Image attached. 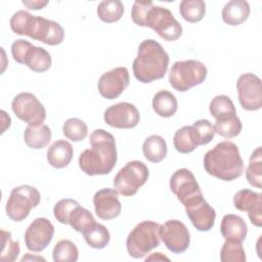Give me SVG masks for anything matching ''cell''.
<instances>
[{
  "instance_id": "cell-1",
  "label": "cell",
  "mask_w": 262,
  "mask_h": 262,
  "mask_svg": "<svg viewBox=\"0 0 262 262\" xmlns=\"http://www.w3.org/2000/svg\"><path fill=\"white\" fill-rule=\"evenodd\" d=\"M89 142L91 148L79 157L80 169L89 176L108 174L118 159L115 137L103 129H96L90 134Z\"/></svg>"
},
{
  "instance_id": "cell-2",
  "label": "cell",
  "mask_w": 262,
  "mask_h": 262,
  "mask_svg": "<svg viewBox=\"0 0 262 262\" xmlns=\"http://www.w3.org/2000/svg\"><path fill=\"white\" fill-rule=\"evenodd\" d=\"M204 168L208 174L223 181H232L241 177L244 162L237 145L229 140L217 143L204 156Z\"/></svg>"
},
{
  "instance_id": "cell-3",
  "label": "cell",
  "mask_w": 262,
  "mask_h": 262,
  "mask_svg": "<svg viewBox=\"0 0 262 262\" xmlns=\"http://www.w3.org/2000/svg\"><path fill=\"white\" fill-rule=\"evenodd\" d=\"M11 30L21 36H28L47 45H59L64 38L62 27L54 20L32 15L26 10H18L10 17Z\"/></svg>"
},
{
  "instance_id": "cell-4",
  "label": "cell",
  "mask_w": 262,
  "mask_h": 262,
  "mask_svg": "<svg viewBox=\"0 0 262 262\" xmlns=\"http://www.w3.org/2000/svg\"><path fill=\"white\" fill-rule=\"evenodd\" d=\"M169 55L154 39L143 40L133 60L132 69L137 81L147 84L164 78L169 67Z\"/></svg>"
},
{
  "instance_id": "cell-5",
  "label": "cell",
  "mask_w": 262,
  "mask_h": 262,
  "mask_svg": "<svg viewBox=\"0 0 262 262\" xmlns=\"http://www.w3.org/2000/svg\"><path fill=\"white\" fill-rule=\"evenodd\" d=\"M160 224L146 220L138 223L128 234L126 248L128 254L139 259L160 246Z\"/></svg>"
},
{
  "instance_id": "cell-6",
  "label": "cell",
  "mask_w": 262,
  "mask_h": 262,
  "mask_svg": "<svg viewBox=\"0 0 262 262\" xmlns=\"http://www.w3.org/2000/svg\"><path fill=\"white\" fill-rule=\"evenodd\" d=\"M206 66L195 59L179 60L174 62L169 74L170 85L179 92L202 84L207 78Z\"/></svg>"
},
{
  "instance_id": "cell-7",
  "label": "cell",
  "mask_w": 262,
  "mask_h": 262,
  "mask_svg": "<svg viewBox=\"0 0 262 262\" xmlns=\"http://www.w3.org/2000/svg\"><path fill=\"white\" fill-rule=\"evenodd\" d=\"M41 201L39 190L32 185H19L10 191L6 202V215L15 222L25 220L32 209L36 208Z\"/></svg>"
},
{
  "instance_id": "cell-8",
  "label": "cell",
  "mask_w": 262,
  "mask_h": 262,
  "mask_svg": "<svg viewBox=\"0 0 262 262\" xmlns=\"http://www.w3.org/2000/svg\"><path fill=\"white\" fill-rule=\"evenodd\" d=\"M143 27L152 29L162 39L166 41H175L182 35V26L174 17L172 12L162 6H149Z\"/></svg>"
},
{
  "instance_id": "cell-9",
  "label": "cell",
  "mask_w": 262,
  "mask_h": 262,
  "mask_svg": "<svg viewBox=\"0 0 262 262\" xmlns=\"http://www.w3.org/2000/svg\"><path fill=\"white\" fill-rule=\"evenodd\" d=\"M149 171L140 161L128 162L114 178V187L123 196H132L146 182Z\"/></svg>"
},
{
  "instance_id": "cell-10",
  "label": "cell",
  "mask_w": 262,
  "mask_h": 262,
  "mask_svg": "<svg viewBox=\"0 0 262 262\" xmlns=\"http://www.w3.org/2000/svg\"><path fill=\"white\" fill-rule=\"evenodd\" d=\"M14 115L29 126H39L46 119V110L41 101L31 92L18 93L11 102Z\"/></svg>"
},
{
  "instance_id": "cell-11",
  "label": "cell",
  "mask_w": 262,
  "mask_h": 262,
  "mask_svg": "<svg viewBox=\"0 0 262 262\" xmlns=\"http://www.w3.org/2000/svg\"><path fill=\"white\" fill-rule=\"evenodd\" d=\"M236 90L241 106L246 111H258L262 106L261 79L253 74L246 73L238 77Z\"/></svg>"
},
{
  "instance_id": "cell-12",
  "label": "cell",
  "mask_w": 262,
  "mask_h": 262,
  "mask_svg": "<svg viewBox=\"0 0 262 262\" xmlns=\"http://www.w3.org/2000/svg\"><path fill=\"white\" fill-rule=\"evenodd\" d=\"M160 239L166 248L174 253L185 252L190 244V235L185 224L179 220L172 219L160 225Z\"/></svg>"
},
{
  "instance_id": "cell-13",
  "label": "cell",
  "mask_w": 262,
  "mask_h": 262,
  "mask_svg": "<svg viewBox=\"0 0 262 262\" xmlns=\"http://www.w3.org/2000/svg\"><path fill=\"white\" fill-rule=\"evenodd\" d=\"M182 205L185 208L187 217L199 231H209L213 227L216 212L205 201L203 193L189 199Z\"/></svg>"
},
{
  "instance_id": "cell-14",
  "label": "cell",
  "mask_w": 262,
  "mask_h": 262,
  "mask_svg": "<svg viewBox=\"0 0 262 262\" xmlns=\"http://www.w3.org/2000/svg\"><path fill=\"white\" fill-rule=\"evenodd\" d=\"M54 226L47 218H36L26 229L25 244L29 251L40 253L51 243Z\"/></svg>"
},
{
  "instance_id": "cell-15",
  "label": "cell",
  "mask_w": 262,
  "mask_h": 262,
  "mask_svg": "<svg viewBox=\"0 0 262 262\" xmlns=\"http://www.w3.org/2000/svg\"><path fill=\"white\" fill-rule=\"evenodd\" d=\"M130 77L127 68L118 67L102 74L98 80V92L103 98L115 99L129 86Z\"/></svg>"
},
{
  "instance_id": "cell-16",
  "label": "cell",
  "mask_w": 262,
  "mask_h": 262,
  "mask_svg": "<svg viewBox=\"0 0 262 262\" xmlns=\"http://www.w3.org/2000/svg\"><path fill=\"white\" fill-rule=\"evenodd\" d=\"M103 120L111 127L131 129L139 123L140 114L134 104L130 102H119L108 106L104 111Z\"/></svg>"
},
{
  "instance_id": "cell-17",
  "label": "cell",
  "mask_w": 262,
  "mask_h": 262,
  "mask_svg": "<svg viewBox=\"0 0 262 262\" xmlns=\"http://www.w3.org/2000/svg\"><path fill=\"white\" fill-rule=\"evenodd\" d=\"M170 189L181 204L202 193L192 172L186 168L176 170L170 178Z\"/></svg>"
},
{
  "instance_id": "cell-18",
  "label": "cell",
  "mask_w": 262,
  "mask_h": 262,
  "mask_svg": "<svg viewBox=\"0 0 262 262\" xmlns=\"http://www.w3.org/2000/svg\"><path fill=\"white\" fill-rule=\"evenodd\" d=\"M234 208L247 212L252 224L257 227L262 225V193L251 189H242L233 195Z\"/></svg>"
},
{
  "instance_id": "cell-19",
  "label": "cell",
  "mask_w": 262,
  "mask_h": 262,
  "mask_svg": "<svg viewBox=\"0 0 262 262\" xmlns=\"http://www.w3.org/2000/svg\"><path fill=\"white\" fill-rule=\"evenodd\" d=\"M93 205L95 214L102 220L115 219L122 211L118 191L113 188H102L96 191L93 196Z\"/></svg>"
},
{
  "instance_id": "cell-20",
  "label": "cell",
  "mask_w": 262,
  "mask_h": 262,
  "mask_svg": "<svg viewBox=\"0 0 262 262\" xmlns=\"http://www.w3.org/2000/svg\"><path fill=\"white\" fill-rule=\"evenodd\" d=\"M73 146L67 140H56L47 149V161L56 169L67 167L73 159Z\"/></svg>"
},
{
  "instance_id": "cell-21",
  "label": "cell",
  "mask_w": 262,
  "mask_h": 262,
  "mask_svg": "<svg viewBox=\"0 0 262 262\" xmlns=\"http://www.w3.org/2000/svg\"><path fill=\"white\" fill-rule=\"evenodd\" d=\"M220 231L225 239H234L243 243L246 239L248 227L241 216L227 214L222 218Z\"/></svg>"
},
{
  "instance_id": "cell-22",
  "label": "cell",
  "mask_w": 262,
  "mask_h": 262,
  "mask_svg": "<svg viewBox=\"0 0 262 262\" xmlns=\"http://www.w3.org/2000/svg\"><path fill=\"white\" fill-rule=\"evenodd\" d=\"M250 5L245 0L228 1L222 9V19L229 26H238L246 21L250 15Z\"/></svg>"
},
{
  "instance_id": "cell-23",
  "label": "cell",
  "mask_w": 262,
  "mask_h": 262,
  "mask_svg": "<svg viewBox=\"0 0 262 262\" xmlns=\"http://www.w3.org/2000/svg\"><path fill=\"white\" fill-rule=\"evenodd\" d=\"M173 144L177 151L181 154H189L201 145V139L192 125L184 126L175 132Z\"/></svg>"
},
{
  "instance_id": "cell-24",
  "label": "cell",
  "mask_w": 262,
  "mask_h": 262,
  "mask_svg": "<svg viewBox=\"0 0 262 262\" xmlns=\"http://www.w3.org/2000/svg\"><path fill=\"white\" fill-rule=\"evenodd\" d=\"M24 139L26 144L33 149L44 148L51 140V130L45 125L29 126L25 129Z\"/></svg>"
},
{
  "instance_id": "cell-25",
  "label": "cell",
  "mask_w": 262,
  "mask_h": 262,
  "mask_svg": "<svg viewBox=\"0 0 262 262\" xmlns=\"http://www.w3.org/2000/svg\"><path fill=\"white\" fill-rule=\"evenodd\" d=\"M51 62V55L45 48L33 45L26 55L24 64L28 66L33 72L43 73L49 70Z\"/></svg>"
},
{
  "instance_id": "cell-26",
  "label": "cell",
  "mask_w": 262,
  "mask_h": 262,
  "mask_svg": "<svg viewBox=\"0 0 262 262\" xmlns=\"http://www.w3.org/2000/svg\"><path fill=\"white\" fill-rule=\"evenodd\" d=\"M178 102L174 94L167 90H161L152 98V110L162 118H170L175 115Z\"/></svg>"
},
{
  "instance_id": "cell-27",
  "label": "cell",
  "mask_w": 262,
  "mask_h": 262,
  "mask_svg": "<svg viewBox=\"0 0 262 262\" xmlns=\"http://www.w3.org/2000/svg\"><path fill=\"white\" fill-rule=\"evenodd\" d=\"M144 158L151 163H160L167 156V143L160 135L148 136L142 144Z\"/></svg>"
},
{
  "instance_id": "cell-28",
  "label": "cell",
  "mask_w": 262,
  "mask_h": 262,
  "mask_svg": "<svg viewBox=\"0 0 262 262\" xmlns=\"http://www.w3.org/2000/svg\"><path fill=\"white\" fill-rule=\"evenodd\" d=\"M82 234L88 246L98 250L105 248L111 239L108 229L97 222H94L90 227L82 232Z\"/></svg>"
},
{
  "instance_id": "cell-29",
  "label": "cell",
  "mask_w": 262,
  "mask_h": 262,
  "mask_svg": "<svg viewBox=\"0 0 262 262\" xmlns=\"http://www.w3.org/2000/svg\"><path fill=\"white\" fill-rule=\"evenodd\" d=\"M209 111L216 120H225L236 116V110L232 100L223 94L217 95L211 100Z\"/></svg>"
},
{
  "instance_id": "cell-30",
  "label": "cell",
  "mask_w": 262,
  "mask_h": 262,
  "mask_svg": "<svg viewBox=\"0 0 262 262\" xmlns=\"http://www.w3.org/2000/svg\"><path fill=\"white\" fill-rule=\"evenodd\" d=\"M248 182L259 189L262 188V148L258 146L251 155L249 165L246 169Z\"/></svg>"
},
{
  "instance_id": "cell-31",
  "label": "cell",
  "mask_w": 262,
  "mask_h": 262,
  "mask_svg": "<svg viewBox=\"0 0 262 262\" xmlns=\"http://www.w3.org/2000/svg\"><path fill=\"white\" fill-rule=\"evenodd\" d=\"M96 12L99 19L103 23H116L123 16L124 5L120 0L101 1L97 6Z\"/></svg>"
},
{
  "instance_id": "cell-32",
  "label": "cell",
  "mask_w": 262,
  "mask_h": 262,
  "mask_svg": "<svg viewBox=\"0 0 262 262\" xmlns=\"http://www.w3.org/2000/svg\"><path fill=\"white\" fill-rule=\"evenodd\" d=\"M179 12L184 20L198 23L206 13V4L203 0H183L179 4Z\"/></svg>"
},
{
  "instance_id": "cell-33",
  "label": "cell",
  "mask_w": 262,
  "mask_h": 262,
  "mask_svg": "<svg viewBox=\"0 0 262 262\" xmlns=\"http://www.w3.org/2000/svg\"><path fill=\"white\" fill-rule=\"evenodd\" d=\"M94 222L96 221L92 213L86 208L81 207L80 205L76 206L72 210L68 220V224H70L72 228H74L76 231L81 233L84 232L88 227H90Z\"/></svg>"
},
{
  "instance_id": "cell-34",
  "label": "cell",
  "mask_w": 262,
  "mask_h": 262,
  "mask_svg": "<svg viewBox=\"0 0 262 262\" xmlns=\"http://www.w3.org/2000/svg\"><path fill=\"white\" fill-rule=\"evenodd\" d=\"M52 257L54 262H75L78 260L79 251L73 242L61 239L55 244Z\"/></svg>"
},
{
  "instance_id": "cell-35",
  "label": "cell",
  "mask_w": 262,
  "mask_h": 262,
  "mask_svg": "<svg viewBox=\"0 0 262 262\" xmlns=\"http://www.w3.org/2000/svg\"><path fill=\"white\" fill-rule=\"evenodd\" d=\"M222 262H246V254L243 245L238 241L226 239L220 251Z\"/></svg>"
},
{
  "instance_id": "cell-36",
  "label": "cell",
  "mask_w": 262,
  "mask_h": 262,
  "mask_svg": "<svg viewBox=\"0 0 262 262\" xmlns=\"http://www.w3.org/2000/svg\"><path fill=\"white\" fill-rule=\"evenodd\" d=\"M63 135L74 141L78 142L83 140L88 134V127L84 121L79 118L68 119L62 126Z\"/></svg>"
},
{
  "instance_id": "cell-37",
  "label": "cell",
  "mask_w": 262,
  "mask_h": 262,
  "mask_svg": "<svg viewBox=\"0 0 262 262\" xmlns=\"http://www.w3.org/2000/svg\"><path fill=\"white\" fill-rule=\"evenodd\" d=\"M213 127L215 133L221 135L224 138L230 139L237 136L241 133L243 125L238 117L233 116L225 120H216Z\"/></svg>"
},
{
  "instance_id": "cell-38",
  "label": "cell",
  "mask_w": 262,
  "mask_h": 262,
  "mask_svg": "<svg viewBox=\"0 0 262 262\" xmlns=\"http://www.w3.org/2000/svg\"><path fill=\"white\" fill-rule=\"evenodd\" d=\"M19 242L13 241L11 233L4 229L1 230V255L0 259L4 262H13L19 254Z\"/></svg>"
},
{
  "instance_id": "cell-39",
  "label": "cell",
  "mask_w": 262,
  "mask_h": 262,
  "mask_svg": "<svg viewBox=\"0 0 262 262\" xmlns=\"http://www.w3.org/2000/svg\"><path fill=\"white\" fill-rule=\"evenodd\" d=\"M78 205L79 203L73 199H62L58 201L53 208L54 218L61 224H68L72 210Z\"/></svg>"
},
{
  "instance_id": "cell-40",
  "label": "cell",
  "mask_w": 262,
  "mask_h": 262,
  "mask_svg": "<svg viewBox=\"0 0 262 262\" xmlns=\"http://www.w3.org/2000/svg\"><path fill=\"white\" fill-rule=\"evenodd\" d=\"M192 126L195 128V130L200 136L201 145H206L212 141V139L214 138V135H215V130L210 121L205 120V119L198 120L193 123Z\"/></svg>"
},
{
  "instance_id": "cell-41",
  "label": "cell",
  "mask_w": 262,
  "mask_h": 262,
  "mask_svg": "<svg viewBox=\"0 0 262 262\" xmlns=\"http://www.w3.org/2000/svg\"><path fill=\"white\" fill-rule=\"evenodd\" d=\"M32 46L33 44L25 39L15 40L11 45V54L13 59L16 62L24 64L26 55Z\"/></svg>"
},
{
  "instance_id": "cell-42",
  "label": "cell",
  "mask_w": 262,
  "mask_h": 262,
  "mask_svg": "<svg viewBox=\"0 0 262 262\" xmlns=\"http://www.w3.org/2000/svg\"><path fill=\"white\" fill-rule=\"evenodd\" d=\"M23 4L25 6H27L29 9H33V10H39L42 9L43 7H45L48 4L47 0H24Z\"/></svg>"
},
{
  "instance_id": "cell-43",
  "label": "cell",
  "mask_w": 262,
  "mask_h": 262,
  "mask_svg": "<svg viewBox=\"0 0 262 262\" xmlns=\"http://www.w3.org/2000/svg\"><path fill=\"white\" fill-rule=\"evenodd\" d=\"M26 260H42V261H45V259L42 258V257H30L29 255L28 256H24L21 258V261H26Z\"/></svg>"
}]
</instances>
